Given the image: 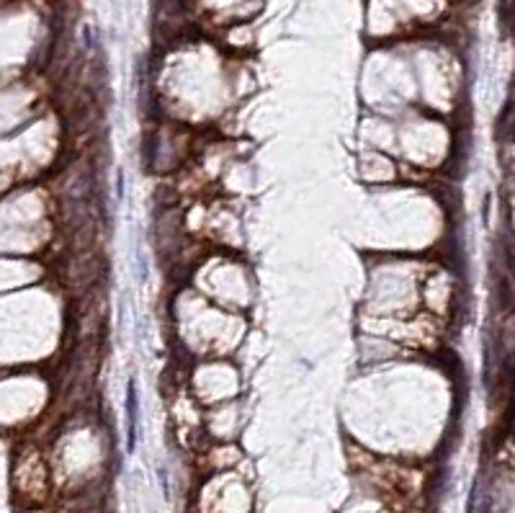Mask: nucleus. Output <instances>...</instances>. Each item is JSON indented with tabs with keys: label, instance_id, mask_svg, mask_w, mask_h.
Returning a JSON list of instances; mask_svg holds the SVG:
<instances>
[{
	"label": "nucleus",
	"instance_id": "nucleus-1",
	"mask_svg": "<svg viewBox=\"0 0 515 513\" xmlns=\"http://www.w3.org/2000/svg\"><path fill=\"white\" fill-rule=\"evenodd\" d=\"M500 16H503L505 31H510V26H513V0H500Z\"/></svg>",
	"mask_w": 515,
	"mask_h": 513
}]
</instances>
